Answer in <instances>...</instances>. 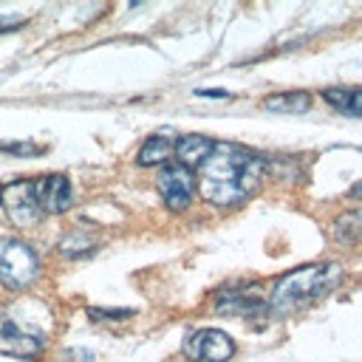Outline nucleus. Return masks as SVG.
Wrapping results in <instances>:
<instances>
[{
    "instance_id": "obj_17",
    "label": "nucleus",
    "mask_w": 362,
    "mask_h": 362,
    "mask_svg": "<svg viewBox=\"0 0 362 362\" xmlns=\"http://www.w3.org/2000/svg\"><path fill=\"white\" fill-rule=\"evenodd\" d=\"M3 150H11V153H28V156H34V153H40V147H34V144H3Z\"/></svg>"
},
{
    "instance_id": "obj_15",
    "label": "nucleus",
    "mask_w": 362,
    "mask_h": 362,
    "mask_svg": "<svg viewBox=\"0 0 362 362\" xmlns=\"http://www.w3.org/2000/svg\"><path fill=\"white\" fill-rule=\"evenodd\" d=\"M59 249H62L65 257H82V255H93L96 252V243L85 232H71L68 238H62Z\"/></svg>"
},
{
    "instance_id": "obj_14",
    "label": "nucleus",
    "mask_w": 362,
    "mask_h": 362,
    "mask_svg": "<svg viewBox=\"0 0 362 362\" xmlns=\"http://www.w3.org/2000/svg\"><path fill=\"white\" fill-rule=\"evenodd\" d=\"M359 212L356 209H351V212H345V215H339V221L334 223V238L339 240V243H356V238H359Z\"/></svg>"
},
{
    "instance_id": "obj_9",
    "label": "nucleus",
    "mask_w": 362,
    "mask_h": 362,
    "mask_svg": "<svg viewBox=\"0 0 362 362\" xmlns=\"http://www.w3.org/2000/svg\"><path fill=\"white\" fill-rule=\"evenodd\" d=\"M215 311L218 314H226V317H257V314H266L269 305L260 294L257 286H249V288H240V291H226L215 300Z\"/></svg>"
},
{
    "instance_id": "obj_7",
    "label": "nucleus",
    "mask_w": 362,
    "mask_h": 362,
    "mask_svg": "<svg viewBox=\"0 0 362 362\" xmlns=\"http://www.w3.org/2000/svg\"><path fill=\"white\" fill-rule=\"evenodd\" d=\"M192 189H195L192 173L181 164H167L158 173V192L170 209H184L192 198Z\"/></svg>"
},
{
    "instance_id": "obj_13",
    "label": "nucleus",
    "mask_w": 362,
    "mask_h": 362,
    "mask_svg": "<svg viewBox=\"0 0 362 362\" xmlns=\"http://www.w3.org/2000/svg\"><path fill=\"white\" fill-rule=\"evenodd\" d=\"M325 102L348 116H359V88H328L325 93Z\"/></svg>"
},
{
    "instance_id": "obj_8",
    "label": "nucleus",
    "mask_w": 362,
    "mask_h": 362,
    "mask_svg": "<svg viewBox=\"0 0 362 362\" xmlns=\"http://www.w3.org/2000/svg\"><path fill=\"white\" fill-rule=\"evenodd\" d=\"M31 192H34L37 206L42 209V215L45 212H51V215L54 212H65L71 206V181L65 175H59V173L37 178L31 184Z\"/></svg>"
},
{
    "instance_id": "obj_12",
    "label": "nucleus",
    "mask_w": 362,
    "mask_h": 362,
    "mask_svg": "<svg viewBox=\"0 0 362 362\" xmlns=\"http://www.w3.org/2000/svg\"><path fill=\"white\" fill-rule=\"evenodd\" d=\"M173 147H175V144H173V139H170L167 133H156V136H150V139L141 144V150H139V164H141V167L161 164V161L170 158Z\"/></svg>"
},
{
    "instance_id": "obj_3",
    "label": "nucleus",
    "mask_w": 362,
    "mask_h": 362,
    "mask_svg": "<svg viewBox=\"0 0 362 362\" xmlns=\"http://www.w3.org/2000/svg\"><path fill=\"white\" fill-rule=\"evenodd\" d=\"M45 348V331L34 320H23L14 311L0 314V354L8 356H37Z\"/></svg>"
},
{
    "instance_id": "obj_10",
    "label": "nucleus",
    "mask_w": 362,
    "mask_h": 362,
    "mask_svg": "<svg viewBox=\"0 0 362 362\" xmlns=\"http://www.w3.org/2000/svg\"><path fill=\"white\" fill-rule=\"evenodd\" d=\"M212 141L206 139V136H181L178 141H175V156H178V164L181 167H201L204 161H206V156L212 153Z\"/></svg>"
},
{
    "instance_id": "obj_11",
    "label": "nucleus",
    "mask_w": 362,
    "mask_h": 362,
    "mask_svg": "<svg viewBox=\"0 0 362 362\" xmlns=\"http://www.w3.org/2000/svg\"><path fill=\"white\" fill-rule=\"evenodd\" d=\"M263 107L272 113H305L311 107V96L303 90H288V93H277V96H266Z\"/></svg>"
},
{
    "instance_id": "obj_4",
    "label": "nucleus",
    "mask_w": 362,
    "mask_h": 362,
    "mask_svg": "<svg viewBox=\"0 0 362 362\" xmlns=\"http://www.w3.org/2000/svg\"><path fill=\"white\" fill-rule=\"evenodd\" d=\"M40 274V257L23 240H0V280L11 288H25Z\"/></svg>"
},
{
    "instance_id": "obj_18",
    "label": "nucleus",
    "mask_w": 362,
    "mask_h": 362,
    "mask_svg": "<svg viewBox=\"0 0 362 362\" xmlns=\"http://www.w3.org/2000/svg\"><path fill=\"white\" fill-rule=\"evenodd\" d=\"M198 96H209V99H226L229 93L226 90H221V88H201V90H195Z\"/></svg>"
},
{
    "instance_id": "obj_16",
    "label": "nucleus",
    "mask_w": 362,
    "mask_h": 362,
    "mask_svg": "<svg viewBox=\"0 0 362 362\" xmlns=\"http://www.w3.org/2000/svg\"><path fill=\"white\" fill-rule=\"evenodd\" d=\"M88 317H93V320H127V317H133V311L130 308H113V311H107V308H88Z\"/></svg>"
},
{
    "instance_id": "obj_5",
    "label": "nucleus",
    "mask_w": 362,
    "mask_h": 362,
    "mask_svg": "<svg viewBox=\"0 0 362 362\" xmlns=\"http://www.w3.org/2000/svg\"><path fill=\"white\" fill-rule=\"evenodd\" d=\"M184 354L195 362H226L235 354V342L221 328H201L187 339Z\"/></svg>"
},
{
    "instance_id": "obj_2",
    "label": "nucleus",
    "mask_w": 362,
    "mask_h": 362,
    "mask_svg": "<svg viewBox=\"0 0 362 362\" xmlns=\"http://www.w3.org/2000/svg\"><path fill=\"white\" fill-rule=\"evenodd\" d=\"M339 277H342V269L337 266H303L297 272H288L286 277L277 280L272 300H269V311L274 314L300 311L308 303L328 294Z\"/></svg>"
},
{
    "instance_id": "obj_6",
    "label": "nucleus",
    "mask_w": 362,
    "mask_h": 362,
    "mask_svg": "<svg viewBox=\"0 0 362 362\" xmlns=\"http://www.w3.org/2000/svg\"><path fill=\"white\" fill-rule=\"evenodd\" d=\"M0 201L8 212V218L17 223V226H37L40 218H42V209L37 206V198L31 192V184H23V181H14L8 187L0 189Z\"/></svg>"
},
{
    "instance_id": "obj_1",
    "label": "nucleus",
    "mask_w": 362,
    "mask_h": 362,
    "mask_svg": "<svg viewBox=\"0 0 362 362\" xmlns=\"http://www.w3.org/2000/svg\"><path fill=\"white\" fill-rule=\"evenodd\" d=\"M266 161L240 144H215L198 173L201 195L215 206L246 201L263 181Z\"/></svg>"
}]
</instances>
